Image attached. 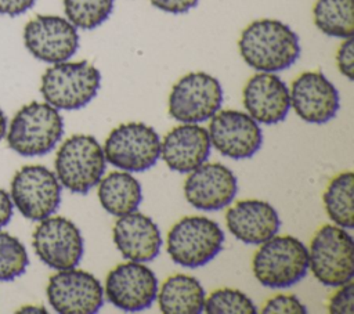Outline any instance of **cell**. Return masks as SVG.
<instances>
[{"label": "cell", "instance_id": "obj_1", "mask_svg": "<svg viewBox=\"0 0 354 314\" xmlns=\"http://www.w3.org/2000/svg\"><path fill=\"white\" fill-rule=\"evenodd\" d=\"M238 48L242 59L257 72H279L300 57L299 36L278 19L250 22L241 33Z\"/></svg>", "mask_w": 354, "mask_h": 314}, {"label": "cell", "instance_id": "obj_2", "mask_svg": "<svg viewBox=\"0 0 354 314\" xmlns=\"http://www.w3.org/2000/svg\"><path fill=\"white\" fill-rule=\"evenodd\" d=\"M64 134V119L47 102L24 105L7 129L8 147L22 156L46 155L55 148Z\"/></svg>", "mask_w": 354, "mask_h": 314}, {"label": "cell", "instance_id": "obj_3", "mask_svg": "<svg viewBox=\"0 0 354 314\" xmlns=\"http://www.w3.org/2000/svg\"><path fill=\"white\" fill-rule=\"evenodd\" d=\"M252 270L254 278L267 288H289L308 271V249L292 235H274L260 243Z\"/></svg>", "mask_w": 354, "mask_h": 314}, {"label": "cell", "instance_id": "obj_4", "mask_svg": "<svg viewBox=\"0 0 354 314\" xmlns=\"http://www.w3.org/2000/svg\"><path fill=\"white\" fill-rule=\"evenodd\" d=\"M101 86L100 71L88 61L57 62L41 76L40 93L57 109L73 111L86 107Z\"/></svg>", "mask_w": 354, "mask_h": 314}, {"label": "cell", "instance_id": "obj_5", "mask_svg": "<svg viewBox=\"0 0 354 314\" xmlns=\"http://www.w3.org/2000/svg\"><path fill=\"white\" fill-rule=\"evenodd\" d=\"M55 176L73 194H87L104 176L106 159L94 136L73 134L66 138L54 160Z\"/></svg>", "mask_w": 354, "mask_h": 314}, {"label": "cell", "instance_id": "obj_6", "mask_svg": "<svg viewBox=\"0 0 354 314\" xmlns=\"http://www.w3.org/2000/svg\"><path fill=\"white\" fill-rule=\"evenodd\" d=\"M308 267L325 286L337 288L354 277V242L350 232L336 224H325L314 234L308 250Z\"/></svg>", "mask_w": 354, "mask_h": 314}, {"label": "cell", "instance_id": "obj_7", "mask_svg": "<svg viewBox=\"0 0 354 314\" xmlns=\"http://www.w3.org/2000/svg\"><path fill=\"white\" fill-rule=\"evenodd\" d=\"M221 227L205 216L180 219L167 234L166 248L170 259L188 268L210 263L223 249Z\"/></svg>", "mask_w": 354, "mask_h": 314}, {"label": "cell", "instance_id": "obj_8", "mask_svg": "<svg viewBox=\"0 0 354 314\" xmlns=\"http://www.w3.org/2000/svg\"><path fill=\"white\" fill-rule=\"evenodd\" d=\"M106 162L124 172H145L160 158V138L153 127L142 122L122 123L106 137Z\"/></svg>", "mask_w": 354, "mask_h": 314}, {"label": "cell", "instance_id": "obj_9", "mask_svg": "<svg viewBox=\"0 0 354 314\" xmlns=\"http://www.w3.org/2000/svg\"><path fill=\"white\" fill-rule=\"evenodd\" d=\"M223 104L218 79L206 72H191L180 77L169 95V115L181 123L210 119Z\"/></svg>", "mask_w": 354, "mask_h": 314}, {"label": "cell", "instance_id": "obj_10", "mask_svg": "<svg viewBox=\"0 0 354 314\" xmlns=\"http://www.w3.org/2000/svg\"><path fill=\"white\" fill-rule=\"evenodd\" d=\"M10 196L24 217L40 221L58 209L61 184L55 173L46 166L26 165L12 177Z\"/></svg>", "mask_w": 354, "mask_h": 314}, {"label": "cell", "instance_id": "obj_11", "mask_svg": "<svg viewBox=\"0 0 354 314\" xmlns=\"http://www.w3.org/2000/svg\"><path fill=\"white\" fill-rule=\"evenodd\" d=\"M37 257L54 270L76 267L83 256L84 243L77 225L62 216L40 220L32 235Z\"/></svg>", "mask_w": 354, "mask_h": 314}, {"label": "cell", "instance_id": "obj_12", "mask_svg": "<svg viewBox=\"0 0 354 314\" xmlns=\"http://www.w3.org/2000/svg\"><path fill=\"white\" fill-rule=\"evenodd\" d=\"M46 292L50 306L59 314H93L104 304L100 281L91 273L75 267L51 275Z\"/></svg>", "mask_w": 354, "mask_h": 314}, {"label": "cell", "instance_id": "obj_13", "mask_svg": "<svg viewBox=\"0 0 354 314\" xmlns=\"http://www.w3.org/2000/svg\"><path fill=\"white\" fill-rule=\"evenodd\" d=\"M155 273L142 263L127 261L113 267L105 281V296L119 310L134 313L152 306L158 295Z\"/></svg>", "mask_w": 354, "mask_h": 314}, {"label": "cell", "instance_id": "obj_14", "mask_svg": "<svg viewBox=\"0 0 354 314\" xmlns=\"http://www.w3.org/2000/svg\"><path fill=\"white\" fill-rule=\"evenodd\" d=\"M24 43L37 59L48 64L68 61L79 48L76 26L58 15H36L24 28Z\"/></svg>", "mask_w": 354, "mask_h": 314}, {"label": "cell", "instance_id": "obj_15", "mask_svg": "<svg viewBox=\"0 0 354 314\" xmlns=\"http://www.w3.org/2000/svg\"><path fill=\"white\" fill-rule=\"evenodd\" d=\"M210 144L231 159L252 158L263 144V131L259 123L246 112L236 109L217 111L210 118Z\"/></svg>", "mask_w": 354, "mask_h": 314}, {"label": "cell", "instance_id": "obj_16", "mask_svg": "<svg viewBox=\"0 0 354 314\" xmlns=\"http://www.w3.org/2000/svg\"><path fill=\"white\" fill-rule=\"evenodd\" d=\"M289 95L290 107L307 123H326L336 116L340 107L335 84L322 72L308 71L299 75L289 89Z\"/></svg>", "mask_w": 354, "mask_h": 314}, {"label": "cell", "instance_id": "obj_17", "mask_svg": "<svg viewBox=\"0 0 354 314\" xmlns=\"http://www.w3.org/2000/svg\"><path fill=\"white\" fill-rule=\"evenodd\" d=\"M238 181L234 172L223 163H202L188 173L184 183L187 202L199 210H220L235 198Z\"/></svg>", "mask_w": 354, "mask_h": 314}, {"label": "cell", "instance_id": "obj_18", "mask_svg": "<svg viewBox=\"0 0 354 314\" xmlns=\"http://www.w3.org/2000/svg\"><path fill=\"white\" fill-rule=\"evenodd\" d=\"M242 101L248 113L263 124H275L285 120L290 109L286 83L271 72L253 75L242 90Z\"/></svg>", "mask_w": 354, "mask_h": 314}, {"label": "cell", "instance_id": "obj_19", "mask_svg": "<svg viewBox=\"0 0 354 314\" xmlns=\"http://www.w3.org/2000/svg\"><path fill=\"white\" fill-rule=\"evenodd\" d=\"M210 138L205 127L183 123L173 127L160 142V156L166 166L177 173H189L210 155Z\"/></svg>", "mask_w": 354, "mask_h": 314}, {"label": "cell", "instance_id": "obj_20", "mask_svg": "<svg viewBox=\"0 0 354 314\" xmlns=\"http://www.w3.org/2000/svg\"><path fill=\"white\" fill-rule=\"evenodd\" d=\"M113 242L124 259L147 263L159 255L162 235L159 227L149 216L136 210L116 220Z\"/></svg>", "mask_w": 354, "mask_h": 314}, {"label": "cell", "instance_id": "obj_21", "mask_svg": "<svg viewBox=\"0 0 354 314\" xmlns=\"http://www.w3.org/2000/svg\"><path fill=\"white\" fill-rule=\"evenodd\" d=\"M230 232L243 243L260 245L274 237L281 225L272 205L261 199H242L225 213Z\"/></svg>", "mask_w": 354, "mask_h": 314}, {"label": "cell", "instance_id": "obj_22", "mask_svg": "<svg viewBox=\"0 0 354 314\" xmlns=\"http://www.w3.org/2000/svg\"><path fill=\"white\" fill-rule=\"evenodd\" d=\"M159 308L166 314H199L205 306V289L199 279L187 274L166 278L156 295Z\"/></svg>", "mask_w": 354, "mask_h": 314}, {"label": "cell", "instance_id": "obj_23", "mask_svg": "<svg viewBox=\"0 0 354 314\" xmlns=\"http://www.w3.org/2000/svg\"><path fill=\"white\" fill-rule=\"evenodd\" d=\"M98 201L109 214L120 217L136 212L142 201L140 181L129 172H112L100 180Z\"/></svg>", "mask_w": 354, "mask_h": 314}, {"label": "cell", "instance_id": "obj_24", "mask_svg": "<svg viewBox=\"0 0 354 314\" xmlns=\"http://www.w3.org/2000/svg\"><path fill=\"white\" fill-rule=\"evenodd\" d=\"M354 173L343 172L328 184L322 201L329 219L339 227L350 230L354 227Z\"/></svg>", "mask_w": 354, "mask_h": 314}, {"label": "cell", "instance_id": "obj_25", "mask_svg": "<svg viewBox=\"0 0 354 314\" xmlns=\"http://www.w3.org/2000/svg\"><path fill=\"white\" fill-rule=\"evenodd\" d=\"M315 26L332 37L347 39L354 33V0H317L313 7Z\"/></svg>", "mask_w": 354, "mask_h": 314}, {"label": "cell", "instance_id": "obj_26", "mask_svg": "<svg viewBox=\"0 0 354 314\" xmlns=\"http://www.w3.org/2000/svg\"><path fill=\"white\" fill-rule=\"evenodd\" d=\"M113 3L115 0H64V11L72 25L91 30L109 18Z\"/></svg>", "mask_w": 354, "mask_h": 314}, {"label": "cell", "instance_id": "obj_27", "mask_svg": "<svg viewBox=\"0 0 354 314\" xmlns=\"http://www.w3.org/2000/svg\"><path fill=\"white\" fill-rule=\"evenodd\" d=\"M203 311L207 314H254L257 308L243 292L232 288H220L205 299Z\"/></svg>", "mask_w": 354, "mask_h": 314}, {"label": "cell", "instance_id": "obj_28", "mask_svg": "<svg viewBox=\"0 0 354 314\" xmlns=\"http://www.w3.org/2000/svg\"><path fill=\"white\" fill-rule=\"evenodd\" d=\"M29 264L24 243L8 232L0 231V281H12L22 275Z\"/></svg>", "mask_w": 354, "mask_h": 314}, {"label": "cell", "instance_id": "obj_29", "mask_svg": "<svg viewBox=\"0 0 354 314\" xmlns=\"http://www.w3.org/2000/svg\"><path fill=\"white\" fill-rule=\"evenodd\" d=\"M261 313L264 314H275V313H282V314H304L307 313L306 306L295 296V295H277L268 299L263 308Z\"/></svg>", "mask_w": 354, "mask_h": 314}, {"label": "cell", "instance_id": "obj_30", "mask_svg": "<svg viewBox=\"0 0 354 314\" xmlns=\"http://www.w3.org/2000/svg\"><path fill=\"white\" fill-rule=\"evenodd\" d=\"M328 310L332 314H353L354 311V284L348 281L340 285L339 290L330 297Z\"/></svg>", "mask_w": 354, "mask_h": 314}, {"label": "cell", "instance_id": "obj_31", "mask_svg": "<svg viewBox=\"0 0 354 314\" xmlns=\"http://www.w3.org/2000/svg\"><path fill=\"white\" fill-rule=\"evenodd\" d=\"M336 64L343 76L348 80L354 79V40L353 37L344 39L336 53Z\"/></svg>", "mask_w": 354, "mask_h": 314}, {"label": "cell", "instance_id": "obj_32", "mask_svg": "<svg viewBox=\"0 0 354 314\" xmlns=\"http://www.w3.org/2000/svg\"><path fill=\"white\" fill-rule=\"evenodd\" d=\"M151 4L165 12L170 14H184L191 8L196 7L199 0H149Z\"/></svg>", "mask_w": 354, "mask_h": 314}, {"label": "cell", "instance_id": "obj_33", "mask_svg": "<svg viewBox=\"0 0 354 314\" xmlns=\"http://www.w3.org/2000/svg\"><path fill=\"white\" fill-rule=\"evenodd\" d=\"M36 0H0V14L17 17L33 7Z\"/></svg>", "mask_w": 354, "mask_h": 314}, {"label": "cell", "instance_id": "obj_34", "mask_svg": "<svg viewBox=\"0 0 354 314\" xmlns=\"http://www.w3.org/2000/svg\"><path fill=\"white\" fill-rule=\"evenodd\" d=\"M12 217V201L6 190L0 187V230L8 224Z\"/></svg>", "mask_w": 354, "mask_h": 314}, {"label": "cell", "instance_id": "obj_35", "mask_svg": "<svg viewBox=\"0 0 354 314\" xmlns=\"http://www.w3.org/2000/svg\"><path fill=\"white\" fill-rule=\"evenodd\" d=\"M18 313H47V310L41 306H24L18 310Z\"/></svg>", "mask_w": 354, "mask_h": 314}, {"label": "cell", "instance_id": "obj_36", "mask_svg": "<svg viewBox=\"0 0 354 314\" xmlns=\"http://www.w3.org/2000/svg\"><path fill=\"white\" fill-rule=\"evenodd\" d=\"M6 133H7V118L0 108V140H3Z\"/></svg>", "mask_w": 354, "mask_h": 314}]
</instances>
